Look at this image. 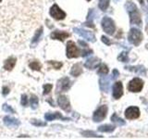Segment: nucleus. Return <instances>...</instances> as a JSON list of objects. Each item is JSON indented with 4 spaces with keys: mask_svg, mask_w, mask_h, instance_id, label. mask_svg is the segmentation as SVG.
I'll return each mask as SVG.
<instances>
[{
    "mask_svg": "<svg viewBox=\"0 0 148 139\" xmlns=\"http://www.w3.org/2000/svg\"><path fill=\"white\" fill-rule=\"evenodd\" d=\"M2 109L4 111H6L8 113H15V110H14L10 106H8V104H4L2 106Z\"/></svg>",
    "mask_w": 148,
    "mask_h": 139,
    "instance_id": "7c9ffc66",
    "label": "nucleus"
},
{
    "mask_svg": "<svg viewBox=\"0 0 148 139\" xmlns=\"http://www.w3.org/2000/svg\"><path fill=\"white\" fill-rule=\"evenodd\" d=\"M123 96V85L121 82H117L113 85V96L115 99H119Z\"/></svg>",
    "mask_w": 148,
    "mask_h": 139,
    "instance_id": "f8f14e48",
    "label": "nucleus"
},
{
    "mask_svg": "<svg viewBox=\"0 0 148 139\" xmlns=\"http://www.w3.org/2000/svg\"><path fill=\"white\" fill-rule=\"evenodd\" d=\"M125 116L129 120L138 119L140 117V109L137 107H130L125 110Z\"/></svg>",
    "mask_w": 148,
    "mask_h": 139,
    "instance_id": "9d476101",
    "label": "nucleus"
},
{
    "mask_svg": "<svg viewBox=\"0 0 148 139\" xmlns=\"http://www.w3.org/2000/svg\"><path fill=\"white\" fill-rule=\"evenodd\" d=\"M143 40V34L140 30L132 28L129 32V41L134 45H139Z\"/></svg>",
    "mask_w": 148,
    "mask_h": 139,
    "instance_id": "f03ea898",
    "label": "nucleus"
},
{
    "mask_svg": "<svg viewBox=\"0 0 148 139\" xmlns=\"http://www.w3.org/2000/svg\"><path fill=\"white\" fill-rule=\"evenodd\" d=\"M102 41H103L104 43H105L106 45H108L111 44V42H110L109 40H108V38H106V36H102Z\"/></svg>",
    "mask_w": 148,
    "mask_h": 139,
    "instance_id": "c9c22d12",
    "label": "nucleus"
},
{
    "mask_svg": "<svg viewBox=\"0 0 148 139\" xmlns=\"http://www.w3.org/2000/svg\"><path fill=\"white\" fill-rule=\"evenodd\" d=\"M102 28L103 30L108 34H113L114 32L116 31V25L115 22L112 19H110L108 17H104L102 20Z\"/></svg>",
    "mask_w": 148,
    "mask_h": 139,
    "instance_id": "7ed1b4c3",
    "label": "nucleus"
},
{
    "mask_svg": "<svg viewBox=\"0 0 148 139\" xmlns=\"http://www.w3.org/2000/svg\"><path fill=\"white\" fill-rule=\"evenodd\" d=\"M118 59L119 60V61H122V62H127L128 60H129V58H128V54L126 52H123L121 53L119 56V58Z\"/></svg>",
    "mask_w": 148,
    "mask_h": 139,
    "instance_id": "c85d7f7f",
    "label": "nucleus"
},
{
    "mask_svg": "<svg viewBox=\"0 0 148 139\" xmlns=\"http://www.w3.org/2000/svg\"><path fill=\"white\" fill-rule=\"evenodd\" d=\"M45 120H53L56 119H61V120H68L69 119L68 118H65L61 115V113L59 112H55V113H45Z\"/></svg>",
    "mask_w": 148,
    "mask_h": 139,
    "instance_id": "f3484780",
    "label": "nucleus"
},
{
    "mask_svg": "<svg viewBox=\"0 0 148 139\" xmlns=\"http://www.w3.org/2000/svg\"><path fill=\"white\" fill-rule=\"evenodd\" d=\"M71 86V82L68 77L61 78L58 82V86H57V92H65L68 91Z\"/></svg>",
    "mask_w": 148,
    "mask_h": 139,
    "instance_id": "6e6552de",
    "label": "nucleus"
},
{
    "mask_svg": "<svg viewBox=\"0 0 148 139\" xmlns=\"http://www.w3.org/2000/svg\"><path fill=\"white\" fill-rule=\"evenodd\" d=\"M100 88L104 92H108V88H109V82L106 80V78L100 79Z\"/></svg>",
    "mask_w": 148,
    "mask_h": 139,
    "instance_id": "412c9836",
    "label": "nucleus"
},
{
    "mask_svg": "<svg viewBox=\"0 0 148 139\" xmlns=\"http://www.w3.org/2000/svg\"><path fill=\"white\" fill-rule=\"evenodd\" d=\"M80 56V50L76 46L75 43L72 41H69L67 44V57L69 58H78Z\"/></svg>",
    "mask_w": 148,
    "mask_h": 139,
    "instance_id": "0eeeda50",
    "label": "nucleus"
},
{
    "mask_svg": "<svg viewBox=\"0 0 148 139\" xmlns=\"http://www.w3.org/2000/svg\"><path fill=\"white\" fill-rule=\"evenodd\" d=\"M109 1L110 0H99V4H98V7L101 10L106 11L108 9V6H109Z\"/></svg>",
    "mask_w": 148,
    "mask_h": 139,
    "instance_id": "5701e85b",
    "label": "nucleus"
},
{
    "mask_svg": "<svg viewBox=\"0 0 148 139\" xmlns=\"http://www.w3.org/2000/svg\"><path fill=\"white\" fill-rule=\"evenodd\" d=\"M21 104L23 107H26L28 104V98H27V96L26 95H22L21 96Z\"/></svg>",
    "mask_w": 148,
    "mask_h": 139,
    "instance_id": "473e14b6",
    "label": "nucleus"
},
{
    "mask_svg": "<svg viewBox=\"0 0 148 139\" xmlns=\"http://www.w3.org/2000/svg\"><path fill=\"white\" fill-rule=\"evenodd\" d=\"M58 104L63 110L67 111V112L71 111V104H69V101L67 96H59L58 98Z\"/></svg>",
    "mask_w": 148,
    "mask_h": 139,
    "instance_id": "9b49d317",
    "label": "nucleus"
},
{
    "mask_svg": "<svg viewBox=\"0 0 148 139\" xmlns=\"http://www.w3.org/2000/svg\"><path fill=\"white\" fill-rule=\"evenodd\" d=\"M42 34H43V27H40V29H38L36 31L34 36L32 37V47H34V45H36L37 43H39V41L42 37Z\"/></svg>",
    "mask_w": 148,
    "mask_h": 139,
    "instance_id": "a211bd4d",
    "label": "nucleus"
},
{
    "mask_svg": "<svg viewBox=\"0 0 148 139\" xmlns=\"http://www.w3.org/2000/svg\"><path fill=\"white\" fill-rule=\"evenodd\" d=\"M111 120H112L113 122H115L116 124L120 125V126H122V125L125 124V122H124V120H123L122 119H120L117 114H113V115H112V117H111Z\"/></svg>",
    "mask_w": 148,
    "mask_h": 139,
    "instance_id": "b1692460",
    "label": "nucleus"
},
{
    "mask_svg": "<svg viewBox=\"0 0 148 139\" xmlns=\"http://www.w3.org/2000/svg\"><path fill=\"white\" fill-rule=\"evenodd\" d=\"M31 123L32 125H34V126H40V127L45 126V125H46V122H42V120H35V119L31 120Z\"/></svg>",
    "mask_w": 148,
    "mask_h": 139,
    "instance_id": "bb28decb",
    "label": "nucleus"
},
{
    "mask_svg": "<svg viewBox=\"0 0 148 139\" xmlns=\"http://www.w3.org/2000/svg\"><path fill=\"white\" fill-rule=\"evenodd\" d=\"M74 32H75L76 34H78L80 36L83 37L84 39L88 40V41L95 42V36L92 32L83 30V29H82V28H74Z\"/></svg>",
    "mask_w": 148,
    "mask_h": 139,
    "instance_id": "1a4fd4ad",
    "label": "nucleus"
},
{
    "mask_svg": "<svg viewBox=\"0 0 148 139\" xmlns=\"http://www.w3.org/2000/svg\"><path fill=\"white\" fill-rule=\"evenodd\" d=\"M30 102H31V108H32V109H37V107H38V104H39L38 97H37L35 95H32L31 99H30Z\"/></svg>",
    "mask_w": 148,
    "mask_h": 139,
    "instance_id": "4be33fe9",
    "label": "nucleus"
},
{
    "mask_svg": "<svg viewBox=\"0 0 148 139\" xmlns=\"http://www.w3.org/2000/svg\"><path fill=\"white\" fill-rule=\"evenodd\" d=\"M52 88H53V85H50V83H46V85H44V92H43V94L44 95L49 94L50 91L52 90Z\"/></svg>",
    "mask_w": 148,
    "mask_h": 139,
    "instance_id": "c756f323",
    "label": "nucleus"
},
{
    "mask_svg": "<svg viewBox=\"0 0 148 139\" xmlns=\"http://www.w3.org/2000/svg\"><path fill=\"white\" fill-rule=\"evenodd\" d=\"M126 8L130 13V21H131L132 24H139L141 25L142 21H141V15L138 11V8L135 4L132 2H127L126 4Z\"/></svg>",
    "mask_w": 148,
    "mask_h": 139,
    "instance_id": "f257e3e1",
    "label": "nucleus"
},
{
    "mask_svg": "<svg viewBox=\"0 0 148 139\" xmlns=\"http://www.w3.org/2000/svg\"><path fill=\"white\" fill-rule=\"evenodd\" d=\"M3 122H4L5 125L8 127H16L21 124V122L18 120H17L15 118H12V117H9V116L4 117Z\"/></svg>",
    "mask_w": 148,
    "mask_h": 139,
    "instance_id": "4468645a",
    "label": "nucleus"
},
{
    "mask_svg": "<svg viewBox=\"0 0 148 139\" xmlns=\"http://www.w3.org/2000/svg\"><path fill=\"white\" fill-rule=\"evenodd\" d=\"M147 1H148V0H147Z\"/></svg>",
    "mask_w": 148,
    "mask_h": 139,
    "instance_id": "ea45409f",
    "label": "nucleus"
},
{
    "mask_svg": "<svg viewBox=\"0 0 148 139\" xmlns=\"http://www.w3.org/2000/svg\"><path fill=\"white\" fill-rule=\"evenodd\" d=\"M17 62V58L14 57H10L8 58V59H6V61L4 63V69L6 71H11V70L15 67Z\"/></svg>",
    "mask_w": 148,
    "mask_h": 139,
    "instance_id": "dca6fc26",
    "label": "nucleus"
},
{
    "mask_svg": "<svg viewBox=\"0 0 148 139\" xmlns=\"http://www.w3.org/2000/svg\"><path fill=\"white\" fill-rule=\"evenodd\" d=\"M48 64H50L51 66L54 67V69L56 70H59L60 68L62 67V63L61 62H58V61H53V60H49L48 61Z\"/></svg>",
    "mask_w": 148,
    "mask_h": 139,
    "instance_id": "cd10ccee",
    "label": "nucleus"
},
{
    "mask_svg": "<svg viewBox=\"0 0 148 139\" xmlns=\"http://www.w3.org/2000/svg\"><path fill=\"white\" fill-rule=\"evenodd\" d=\"M143 87V81L140 78H134L129 83L128 85V89L130 92H133V93H137V92H141Z\"/></svg>",
    "mask_w": 148,
    "mask_h": 139,
    "instance_id": "39448f33",
    "label": "nucleus"
},
{
    "mask_svg": "<svg viewBox=\"0 0 148 139\" xmlns=\"http://www.w3.org/2000/svg\"><path fill=\"white\" fill-rule=\"evenodd\" d=\"M78 43H79V45H82L83 46V47H88V45L85 43V42H83V41H79L78 42Z\"/></svg>",
    "mask_w": 148,
    "mask_h": 139,
    "instance_id": "e433bc0d",
    "label": "nucleus"
},
{
    "mask_svg": "<svg viewBox=\"0 0 148 139\" xmlns=\"http://www.w3.org/2000/svg\"><path fill=\"white\" fill-rule=\"evenodd\" d=\"M91 53H92V50H91V49H88V50H86V51H83L82 52V57H86V56H88V55H90Z\"/></svg>",
    "mask_w": 148,
    "mask_h": 139,
    "instance_id": "f704fd0d",
    "label": "nucleus"
},
{
    "mask_svg": "<svg viewBox=\"0 0 148 139\" xmlns=\"http://www.w3.org/2000/svg\"><path fill=\"white\" fill-rule=\"evenodd\" d=\"M1 1H2V0H0V2H1Z\"/></svg>",
    "mask_w": 148,
    "mask_h": 139,
    "instance_id": "58836bf2",
    "label": "nucleus"
},
{
    "mask_svg": "<svg viewBox=\"0 0 148 139\" xmlns=\"http://www.w3.org/2000/svg\"><path fill=\"white\" fill-rule=\"evenodd\" d=\"M82 136H88V137H89V136H92V137H100V136H97V134H95V133H92V132H82Z\"/></svg>",
    "mask_w": 148,
    "mask_h": 139,
    "instance_id": "2f4dec72",
    "label": "nucleus"
},
{
    "mask_svg": "<svg viewBox=\"0 0 148 139\" xmlns=\"http://www.w3.org/2000/svg\"><path fill=\"white\" fill-rule=\"evenodd\" d=\"M2 90H3L2 93H3V95H4V96H7V95L8 94V93H9V88H8V86H4Z\"/></svg>",
    "mask_w": 148,
    "mask_h": 139,
    "instance_id": "72a5a7b5",
    "label": "nucleus"
},
{
    "mask_svg": "<svg viewBox=\"0 0 148 139\" xmlns=\"http://www.w3.org/2000/svg\"><path fill=\"white\" fill-rule=\"evenodd\" d=\"M82 72V69L81 67V64H79V63L73 65L71 70V74L74 77H78L79 75H81Z\"/></svg>",
    "mask_w": 148,
    "mask_h": 139,
    "instance_id": "6ab92c4d",
    "label": "nucleus"
},
{
    "mask_svg": "<svg viewBox=\"0 0 148 139\" xmlns=\"http://www.w3.org/2000/svg\"><path fill=\"white\" fill-rule=\"evenodd\" d=\"M98 65H100V59L97 58H91L84 63V66L89 70L95 69L98 66Z\"/></svg>",
    "mask_w": 148,
    "mask_h": 139,
    "instance_id": "2eb2a0df",
    "label": "nucleus"
},
{
    "mask_svg": "<svg viewBox=\"0 0 148 139\" xmlns=\"http://www.w3.org/2000/svg\"><path fill=\"white\" fill-rule=\"evenodd\" d=\"M114 125H110V124H105L102 125V126L98 127V131L99 132H103V133H111L115 130Z\"/></svg>",
    "mask_w": 148,
    "mask_h": 139,
    "instance_id": "aec40b11",
    "label": "nucleus"
},
{
    "mask_svg": "<svg viewBox=\"0 0 148 139\" xmlns=\"http://www.w3.org/2000/svg\"><path fill=\"white\" fill-rule=\"evenodd\" d=\"M108 111V106L103 105V106L99 107V108L94 112V115H92V120H94L95 122H101V120H103L106 118Z\"/></svg>",
    "mask_w": 148,
    "mask_h": 139,
    "instance_id": "20e7f679",
    "label": "nucleus"
},
{
    "mask_svg": "<svg viewBox=\"0 0 148 139\" xmlns=\"http://www.w3.org/2000/svg\"><path fill=\"white\" fill-rule=\"evenodd\" d=\"M87 1H91V0H87Z\"/></svg>",
    "mask_w": 148,
    "mask_h": 139,
    "instance_id": "4c0bfd02",
    "label": "nucleus"
},
{
    "mask_svg": "<svg viewBox=\"0 0 148 139\" xmlns=\"http://www.w3.org/2000/svg\"><path fill=\"white\" fill-rule=\"evenodd\" d=\"M49 14L51 17H53L54 19H56V20H58V21L64 20V19L66 18V13H65L62 9H60V8L57 4H54L53 6L51 7L49 10Z\"/></svg>",
    "mask_w": 148,
    "mask_h": 139,
    "instance_id": "423d86ee",
    "label": "nucleus"
},
{
    "mask_svg": "<svg viewBox=\"0 0 148 139\" xmlns=\"http://www.w3.org/2000/svg\"><path fill=\"white\" fill-rule=\"evenodd\" d=\"M29 67L32 69V70H34V71H37V72H39L41 71V68H42V65L38 62V61H32L29 64Z\"/></svg>",
    "mask_w": 148,
    "mask_h": 139,
    "instance_id": "393cba45",
    "label": "nucleus"
},
{
    "mask_svg": "<svg viewBox=\"0 0 148 139\" xmlns=\"http://www.w3.org/2000/svg\"><path fill=\"white\" fill-rule=\"evenodd\" d=\"M51 39L54 40H59V41H64L65 39H67L68 37H69V34L67 32H61V31H55L53 32L50 35Z\"/></svg>",
    "mask_w": 148,
    "mask_h": 139,
    "instance_id": "ddd939ff",
    "label": "nucleus"
},
{
    "mask_svg": "<svg viewBox=\"0 0 148 139\" xmlns=\"http://www.w3.org/2000/svg\"><path fill=\"white\" fill-rule=\"evenodd\" d=\"M97 72H98L99 74H106V73L108 72V66H106V64H100Z\"/></svg>",
    "mask_w": 148,
    "mask_h": 139,
    "instance_id": "a878e982",
    "label": "nucleus"
}]
</instances>
